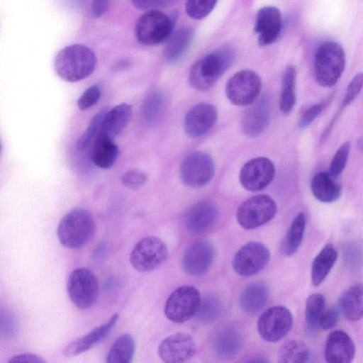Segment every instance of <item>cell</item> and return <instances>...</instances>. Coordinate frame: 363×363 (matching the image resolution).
I'll return each instance as SVG.
<instances>
[{
    "label": "cell",
    "instance_id": "cell-5",
    "mask_svg": "<svg viewBox=\"0 0 363 363\" xmlns=\"http://www.w3.org/2000/svg\"><path fill=\"white\" fill-rule=\"evenodd\" d=\"M174 21L158 10L147 11L136 21L135 35L144 45H155L168 40L172 33Z\"/></svg>",
    "mask_w": 363,
    "mask_h": 363
},
{
    "label": "cell",
    "instance_id": "cell-21",
    "mask_svg": "<svg viewBox=\"0 0 363 363\" xmlns=\"http://www.w3.org/2000/svg\"><path fill=\"white\" fill-rule=\"evenodd\" d=\"M355 355V346L347 333L335 330L329 334L325 347V359L330 363H350Z\"/></svg>",
    "mask_w": 363,
    "mask_h": 363
},
{
    "label": "cell",
    "instance_id": "cell-34",
    "mask_svg": "<svg viewBox=\"0 0 363 363\" xmlns=\"http://www.w3.org/2000/svg\"><path fill=\"white\" fill-rule=\"evenodd\" d=\"M310 356V350L301 340H291L284 343L278 352V362L282 363L306 362Z\"/></svg>",
    "mask_w": 363,
    "mask_h": 363
},
{
    "label": "cell",
    "instance_id": "cell-31",
    "mask_svg": "<svg viewBox=\"0 0 363 363\" xmlns=\"http://www.w3.org/2000/svg\"><path fill=\"white\" fill-rule=\"evenodd\" d=\"M135 351V342L129 334L118 337L112 344L106 356L107 363H130Z\"/></svg>",
    "mask_w": 363,
    "mask_h": 363
},
{
    "label": "cell",
    "instance_id": "cell-3",
    "mask_svg": "<svg viewBox=\"0 0 363 363\" xmlns=\"http://www.w3.org/2000/svg\"><path fill=\"white\" fill-rule=\"evenodd\" d=\"M95 230L92 215L84 208H75L60 220L57 235L60 242L65 247L79 249L93 238Z\"/></svg>",
    "mask_w": 363,
    "mask_h": 363
},
{
    "label": "cell",
    "instance_id": "cell-15",
    "mask_svg": "<svg viewBox=\"0 0 363 363\" xmlns=\"http://www.w3.org/2000/svg\"><path fill=\"white\" fill-rule=\"evenodd\" d=\"M215 257L213 245L206 240H197L186 250L182 267L189 275L199 277L206 274L211 268Z\"/></svg>",
    "mask_w": 363,
    "mask_h": 363
},
{
    "label": "cell",
    "instance_id": "cell-16",
    "mask_svg": "<svg viewBox=\"0 0 363 363\" xmlns=\"http://www.w3.org/2000/svg\"><path fill=\"white\" fill-rule=\"evenodd\" d=\"M196 345L187 333H177L164 339L158 347V354L165 362H182L191 358Z\"/></svg>",
    "mask_w": 363,
    "mask_h": 363
},
{
    "label": "cell",
    "instance_id": "cell-25",
    "mask_svg": "<svg viewBox=\"0 0 363 363\" xmlns=\"http://www.w3.org/2000/svg\"><path fill=\"white\" fill-rule=\"evenodd\" d=\"M131 114L132 107L125 103L108 109L104 117L101 135L113 140L127 126Z\"/></svg>",
    "mask_w": 363,
    "mask_h": 363
},
{
    "label": "cell",
    "instance_id": "cell-23",
    "mask_svg": "<svg viewBox=\"0 0 363 363\" xmlns=\"http://www.w3.org/2000/svg\"><path fill=\"white\" fill-rule=\"evenodd\" d=\"M242 345L241 333L235 328L225 327L218 330L213 335L211 347L219 358L230 359L238 354Z\"/></svg>",
    "mask_w": 363,
    "mask_h": 363
},
{
    "label": "cell",
    "instance_id": "cell-37",
    "mask_svg": "<svg viewBox=\"0 0 363 363\" xmlns=\"http://www.w3.org/2000/svg\"><path fill=\"white\" fill-rule=\"evenodd\" d=\"M108 108L100 110L91 120L89 126L82 136L78 139L76 146L77 150L87 149L101 134L104 117Z\"/></svg>",
    "mask_w": 363,
    "mask_h": 363
},
{
    "label": "cell",
    "instance_id": "cell-29",
    "mask_svg": "<svg viewBox=\"0 0 363 363\" xmlns=\"http://www.w3.org/2000/svg\"><path fill=\"white\" fill-rule=\"evenodd\" d=\"M118 155L119 149L113 140L101 135L94 144L91 158L96 166L107 169L115 164Z\"/></svg>",
    "mask_w": 363,
    "mask_h": 363
},
{
    "label": "cell",
    "instance_id": "cell-22",
    "mask_svg": "<svg viewBox=\"0 0 363 363\" xmlns=\"http://www.w3.org/2000/svg\"><path fill=\"white\" fill-rule=\"evenodd\" d=\"M119 318L118 313L112 315L110 319L103 325L93 329L84 336L77 338L63 350V354L67 357L77 356L91 349L96 344L104 340L111 333Z\"/></svg>",
    "mask_w": 363,
    "mask_h": 363
},
{
    "label": "cell",
    "instance_id": "cell-35",
    "mask_svg": "<svg viewBox=\"0 0 363 363\" xmlns=\"http://www.w3.org/2000/svg\"><path fill=\"white\" fill-rule=\"evenodd\" d=\"M166 106V98L164 93L155 90L150 93L145 99L142 106V114L147 123L157 122L163 115Z\"/></svg>",
    "mask_w": 363,
    "mask_h": 363
},
{
    "label": "cell",
    "instance_id": "cell-20",
    "mask_svg": "<svg viewBox=\"0 0 363 363\" xmlns=\"http://www.w3.org/2000/svg\"><path fill=\"white\" fill-rule=\"evenodd\" d=\"M251 104L243 113L241 127L245 135L256 137L260 135L268 125L270 106L269 99L264 96Z\"/></svg>",
    "mask_w": 363,
    "mask_h": 363
},
{
    "label": "cell",
    "instance_id": "cell-27",
    "mask_svg": "<svg viewBox=\"0 0 363 363\" xmlns=\"http://www.w3.org/2000/svg\"><path fill=\"white\" fill-rule=\"evenodd\" d=\"M339 307L346 319L355 322L363 318V284L348 288L340 296Z\"/></svg>",
    "mask_w": 363,
    "mask_h": 363
},
{
    "label": "cell",
    "instance_id": "cell-18",
    "mask_svg": "<svg viewBox=\"0 0 363 363\" xmlns=\"http://www.w3.org/2000/svg\"><path fill=\"white\" fill-rule=\"evenodd\" d=\"M218 217L217 205L212 201L203 200L188 210L185 216V225L190 233L201 234L215 224Z\"/></svg>",
    "mask_w": 363,
    "mask_h": 363
},
{
    "label": "cell",
    "instance_id": "cell-13",
    "mask_svg": "<svg viewBox=\"0 0 363 363\" xmlns=\"http://www.w3.org/2000/svg\"><path fill=\"white\" fill-rule=\"evenodd\" d=\"M269 259L270 252L264 245L258 242H250L236 252L232 264L238 274L248 277L264 269Z\"/></svg>",
    "mask_w": 363,
    "mask_h": 363
},
{
    "label": "cell",
    "instance_id": "cell-19",
    "mask_svg": "<svg viewBox=\"0 0 363 363\" xmlns=\"http://www.w3.org/2000/svg\"><path fill=\"white\" fill-rule=\"evenodd\" d=\"M282 26L279 10L271 6L261 8L256 16L255 31L258 34L261 46L272 44L280 34Z\"/></svg>",
    "mask_w": 363,
    "mask_h": 363
},
{
    "label": "cell",
    "instance_id": "cell-4",
    "mask_svg": "<svg viewBox=\"0 0 363 363\" xmlns=\"http://www.w3.org/2000/svg\"><path fill=\"white\" fill-rule=\"evenodd\" d=\"M345 54L337 43L327 41L319 45L314 57V74L317 83L323 87L334 86L345 67Z\"/></svg>",
    "mask_w": 363,
    "mask_h": 363
},
{
    "label": "cell",
    "instance_id": "cell-49",
    "mask_svg": "<svg viewBox=\"0 0 363 363\" xmlns=\"http://www.w3.org/2000/svg\"><path fill=\"white\" fill-rule=\"evenodd\" d=\"M357 145L358 149L363 152V135L358 139Z\"/></svg>",
    "mask_w": 363,
    "mask_h": 363
},
{
    "label": "cell",
    "instance_id": "cell-14",
    "mask_svg": "<svg viewBox=\"0 0 363 363\" xmlns=\"http://www.w3.org/2000/svg\"><path fill=\"white\" fill-rule=\"evenodd\" d=\"M275 167L266 157H257L247 161L241 168L239 180L241 185L250 191H261L273 180Z\"/></svg>",
    "mask_w": 363,
    "mask_h": 363
},
{
    "label": "cell",
    "instance_id": "cell-17",
    "mask_svg": "<svg viewBox=\"0 0 363 363\" xmlns=\"http://www.w3.org/2000/svg\"><path fill=\"white\" fill-rule=\"evenodd\" d=\"M216 107L207 103H200L190 108L185 115L184 128L187 135L195 138L208 132L216 122Z\"/></svg>",
    "mask_w": 363,
    "mask_h": 363
},
{
    "label": "cell",
    "instance_id": "cell-42",
    "mask_svg": "<svg viewBox=\"0 0 363 363\" xmlns=\"http://www.w3.org/2000/svg\"><path fill=\"white\" fill-rule=\"evenodd\" d=\"M363 88V74H356L350 82L344 96L341 109L349 106L357 98Z\"/></svg>",
    "mask_w": 363,
    "mask_h": 363
},
{
    "label": "cell",
    "instance_id": "cell-46",
    "mask_svg": "<svg viewBox=\"0 0 363 363\" xmlns=\"http://www.w3.org/2000/svg\"><path fill=\"white\" fill-rule=\"evenodd\" d=\"M339 319V311L337 308H330L323 312L319 322L318 327L324 330L333 328Z\"/></svg>",
    "mask_w": 363,
    "mask_h": 363
},
{
    "label": "cell",
    "instance_id": "cell-6",
    "mask_svg": "<svg viewBox=\"0 0 363 363\" xmlns=\"http://www.w3.org/2000/svg\"><path fill=\"white\" fill-rule=\"evenodd\" d=\"M277 211L275 201L270 196L261 194L242 202L238 208L236 218L242 228L250 230L270 221Z\"/></svg>",
    "mask_w": 363,
    "mask_h": 363
},
{
    "label": "cell",
    "instance_id": "cell-2",
    "mask_svg": "<svg viewBox=\"0 0 363 363\" xmlns=\"http://www.w3.org/2000/svg\"><path fill=\"white\" fill-rule=\"evenodd\" d=\"M232 48L223 46L196 61L191 67L189 79L196 90L210 89L234 60Z\"/></svg>",
    "mask_w": 363,
    "mask_h": 363
},
{
    "label": "cell",
    "instance_id": "cell-11",
    "mask_svg": "<svg viewBox=\"0 0 363 363\" xmlns=\"http://www.w3.org/2000/svg\"><path fill=\"white\" fill-rule=\"evenodd\" d=\"M179 173L185 185L192 188H201L212 180L215 173L214 162L207 153L196 151L182 161Z\"/></svg>",
    "mask_w": 363,
    "mask_h": 363
},
{
    "label": "cell",
    "instance_id": "cell-7",
    "mask_svg": "<svg viewBox=\"0 0 363 363\" xmlns=\"http://www.w3.org/2000/svg\"><path fill=\"white\" fill-rule=\"evenodd\" d=\"M67 289L71 301L81 310L90 308L96 301L98 280L93 272L86 268H77L72 272Z\"/></svg>",
    "mask_w": 363,
    "mask_h": 363
},
{
    "label": "cell",
    "instance_id": "cell-44",
    "mask_svg": "<svg viewBox=\"0 0 363 363\" xmlns=\"http://www.w3.org/2000/svg\"><path fill=\"white\" fill-rule=\"evenodd\" d=\"M326 105L327 101H324L313 104L303 111L298 121L299 128H305L311 125L323 111Z\"/></svg>",
    "mask_w": 363,
    "mask_h": 363
},
{
    "label": "cell",
    "instance_id": "cell-26",
    "mask_svg": "<svg viewBox=\"0 0 363 363\" xmlns=\"http://www.w3.org/2000/svg\"><path fill=\"white\" fill-rule=\"evenodd\" d=\"M311 189L314 197L323 203H333L341 194V187L328 172H319L311 179Z\"/></svg>",
    "mask_w": 363,
    "mask_h": 363
},
{
    "label": "cell",
    "instance_id": "cell-40",
    "mask_svg": "<svg viewBox=\"0 0 363 363\" xmlns=\"http://www.w3.org/2000/svg\"><path fill=\"white\" fill-rule=\"evenodd\" d=\"M350 149V143L349 141H346L335 153L328 169V172L333 177L337 178L343 172L349 157Z\"/></svg>",
    "mask_w": 363,
    "mask_h": 363
},
{
    "label": "cell",
    "instance_id": "cell-47",
    "mask_svg": "<svg viewBox=\"0 0 363 363\" xmlns=\"http://www.w3.org/2000/svg\"><path fill=\"white\" fill-rule=\"evenodd\" d=\"M110 0H93L91 5V12L94 17L100 18L108 9Z\"/></svg>",
    "mask_w": 363,
    "mask_h": 363
},
{
    "label": "cell",
    "instance_id": "cell-45",
    "mask_svg": "<svg viewBox=\"0 0 363 363\" xmlns=\"http://www.w3.org/2000/svg\"><path fill=\"white\" fill-rule=\"evenodd\" d=\"M179 0H131L133 5L138 9L150 11L164 8L175 4Z\"/></svg>",
    "mask_w": 363,
    "mask_h": 363
},
{
    "label": "cell",
    "instance_id": "cell-1",
    "mask_svg": "<svg viewBox=\"0 0 363 363\" xmlns=\"http://www.w3.org/2000/svg\"><path fill=\"white\" fill-rule=\"evenodd\" d=\"M97 63L94 52L83 44H72L61 49L54 60L56 74L68 82L81 81L94 71Z\"/></svg>",
    "mask_w": 363,
    "mask_h": 363
},
{
    "label": "cell",
    "instance_id": "cell-24",
    "mask_svg": "<svg viewBox=\"0 0 363 363\" xmlns=\"http://www.w3.org/2000/svg\"><path fill=\"white\" fill-rule=\"evenodd\" d=\"M269 289L265 283L254 281L247 285L239 297L240 309L245 313L254 315L259 312L267 303Z\"/></svg>",
    "mask_w": 363,
    "mask_h": 363
},
{
    "label": "cell",
    "instance_id": "cell-39",
    "mask_svg": "<svg viewBox=\"0 0 363 363\" xmlns=\"http://www.w3.org/2000/svg\"><path fill=\"white\" fill-rule=\"evenodd\" d=\"M218 0H187L186 12L193 19L206 17L214 9Z\"/></svg>",
    "mask_w": 363,
    "mask_h": 363
},
{
    "label": "cell",
    "instance_id": "cell-12",
    "mask_svg": "<svg viewBox=\"0 0 363 363\" xmlns=\"http://www.w3.org/2000/svg\"><path fill=\"white\" fill-rule=\"evenodd\" d=\"M293 324L291 311L282 306H275L264 311L257 321V330L262 339L274 342L284 338Z\"/></svg>",
    "mask_w": 363,
    "mask_h": 363
},
{
    "label": "cell",
    "instance_id": "cell-30",
    "mask_svg": "<svg viewBox=\"0 0 363 363\" xmlns=\"http://www.w3.org/2000/svg\"><path fill=\"white\" fill-rule=\"evenodd\" d=\"M337 258V252L330 244L325 245L314 258L311 266V282L320 285L330 273Z\"/></svg>",
    "mask_w": 363,
    "mask_h": 363
},
{
    "label": "cell",
    "instance_id": "cell-48",
    "mask_svg": "<svg viewBox=\"0 0 363 363\" xmlns=\"http://www.w3.org/2000/svg\"><path fill=\"white\" fill-rule=\"evenodd\" d=\"M9 363L15 362H30V363H44L45 360L41 357L31 353H23L13 356L9 360Z\"/></svg>",
    "mask_w": 363,
    "mask_h": 363
},
{
    "label": "cell",
    "instance_id": "cell-28",
    "mask_svg": "<svg viewBox=\"0 0 363 363\" xmlns=\"http://www.w3.org/2000/svg\"><path fill=\"white\" fill-rule=\"evenodd\" d=\"M194 30L190 28H182L171 34L164 50V56L169 62L179 60L190 47Z\"/></svg>",
    "mask_w": 363,
    "mask_h": 363
},
{
    "label": "cell",
    "instance_id": "cell-9",
    "mask_svg": "<svg viewBox=\"0 0 363 363\" xmlns=\"http://www.w3.org/2000/svg\"><path fill=\"white\" fill-rule=\"evenodd\" d=\"M261 89L262 81L259 76L252 70L242 69L228 80L225 94L232 104L247 106L257 100Z\"/></svg>",
    "mask_w": 363,
    "mask_h": 363
},
{
    "label": "cell",
    "instance_id": "cell-10",
    "mask_svg": "<svg viewBox=\"0 0 363 363\" xmlns=\"http://www.w3.org/2000/svg\"><path fill=\"white\" fill-rule=\"evenodd\" d=\"M200 301V294L195 287L181 286L174 290L167 299L164 314L172 322L184 323L195 315Z\"/></svg>",
    "mask_w": 363,
    "mask_h": 363
},
{
    "label": "cell",
    "instance_id": "cell-41",
    "mask_svg": "<svg viewBox=\"0 0 363 363\" xmlns=\"http://www.w3.org/2000/svg\"><path fill=\"white\" fill-rule=\"evenodd\" d=\"M101 94V87L94 84L86 89L77 99V106L80 110H86L96 104Z\"/></svg>",
    "mask_w": 363,
    "mask_h": 363
},
{
    "label": "cell",
    "instance_id": "cell-43",
    "mask_svg": "<svg viewBox=\"0 0 363 363\" xmlns=\"http://www.w3.org/2000/svg\"><path fill=\"white\" fill-rule=\"evenodd\" d=\"M147 180V175L139 170H130L124 172L121 176L123 184L133 190H138L143 187Z\"/></svg>",
    "mask_w": 363,
    "mask_h": 363
},
{
    "label": "cell",
    "instance_id": "cell-36",
    "mask_svg": "<svg viewBox=\"0 0 363 363\" xmlns=\"http://www.w3.org/2000/svg\"><path fill=\"white\" fill-rule=\"evenodd\" d=\"M222 301L214 295H206L202 298L196 312V319L202 323H210L216 320L222 313Z\"/></svg>",
    "mask_w": 363,
    "mask_h": 363
},
{
    "label": "cell",
    "instance_id": "cell-33",
    "mask_svg": "<svg viewBox=\"0 0 363 363\" xmlns=\"http://www.w3.org/2000/svg\"><path fill=\"white\" fill-rule=\"evenodd\" d=\"M305 228V215L299 213L293 220L282 242L281 251L284 255L291 256L297 251L302 242Z\"/></svg>",
    "mask_w": 363,
    "mask_h": 363
},
{
    "label": "cell",
    "instance_id": "cell-38",
    "mask_svg": "<svg viewBox=\"0 0 363 363\" xmlns=\"http://www.w3.org/2000/svg\"><path fill=\"white\" fill-rule=\"evenodd\" d=\"M325 298L319 293L308 296L306 303V321L310 328L318 327L319 320L325 311Z\"/></svg>",
    "mask_w": 363,
    "mask_h": 363
},
{
    "label": "cell",
    "instance_id": "cell-32",
    "mask_svg": "<svg viewBox=\"0 0 363 363\" xmlns=\"http://www.w3.org/2000/svg\"><path fill=\"white\" fill-rule=\"evenodd\" d=\"M296 71L294 66H288L283 74L279 107L284 113H289L294 108L296 101Z\"/></svg>",
    "mask_w": 363,
    "mask_h": 363
},
{
    "label": "cell",
    "instance_id": "cell-8",
    "mask_svg": "<svg viewBox=\"0 0 363 363\" xmlns=\"http://www.w3.org/2000/svg\"><path fill=\"white\" fill-rule=\"evenodd\" d=\"M167 255V247L160 238L147 236L134 246L130 255V262L135 270L146 272L161 265Z\"/></svg>",
    "mask_w": 363,
    "mask_h": 363
}]
</instances>
